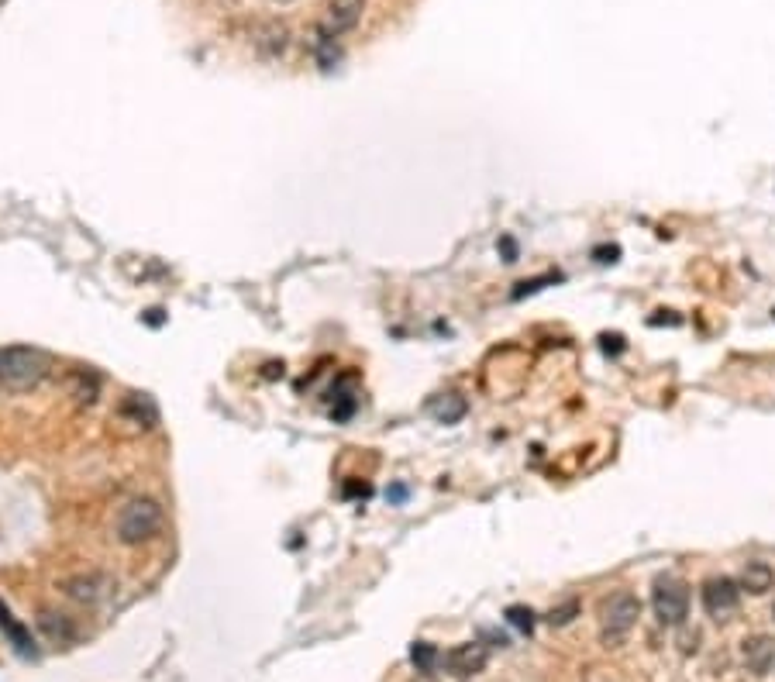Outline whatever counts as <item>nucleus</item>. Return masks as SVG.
Returning <instances> with one entry per match:
<instances>
[{"label":"nucleus","mask_w":775,"mask_h":682,"mask_svg":"<svg viewBox=\"0 0 775 682\" xmlns=\"http://www.w3.org/2000/svg\"><path fill=\"white\" fill-rule=\"evenodd\" d=\"M772 617H775V607H772Z\"/></svg>","instance_id":"23"},{"label":"nucleus","mask_w":775,"mask_h":682,"mask_svg":"<svg viewBox=\"0 0 775 682\" xmlns=\"http://www.w3.org/2000/svg\"><path fill=\"white\" fill-rule=\"evenodd\" d=\"M121 414H135V421L142 424V414L149 417V424L159 421V414H155V403L149 397H142V393H128V400H124Z\"/></svg>","instance_id":"16"},{"label":"nucleus","mask_w":775,"mask_h":682,"mask_svg":"<svg viewBox=\"0 0 775 682\" xmlns=\"http://www.w3.org/2000/svg\"><path fill=\"white\" fill-rule=\"evenodd\" d=\"M0 631H4L7 638H11V645H14V651H18V655H35V641H31L28 627L18 624V620H14V614L4 607V603H0Z\"/></svg>","instance_id":"14"},{"label":"nucleus","mask_w":775,"mask_h":682,"mask_svg":"<svg viewBox=\"0 0 775 682\" xmlns=\"http://www.w3.org/2000/svg\"><path fill=\"white\" fill-rule=\"evenodd\" d=\"M310 52H314V59H317V66H321V69H335L338 59H341V49H338L335 35H328L324 28H317L314 42H310Z\"/></svg>","instance_id":"15"},{"label":"nucleus","mask_w":775,"mask_h":682,"mask_svg":"<svg viewBox=\"0 0 775 682\" xmlns=\"http://www.w3.org/2000/svg\"><path fill=\"white\" fill-rule=\"evenodd\" d=\"M159 527H162L159 500H152V496H135V500H128L121 507L114 531H118L121 545H142V541H152L155 534H159Z\"/></svg>","instance_id":"3"},{"label":"nucleus","mask_w":775,"mask_h":682,"mask_svg":"<svg viewBox=\"0 0 775 682\" xmlns=\"http://www.w3.org/2000/svg\"><path fill=\"white\" fill-rule=\"evenodd\" d=\"M38 631H42L52 645H73L76 641L73 617L59 614V610H42V614H38Z\"/></svg>","instance_id":"11"},{"label":"nucleus","mask_w":775,"mask_h":682,"mask_svg":"<svg viewBox=\"0 0 775 682\" xmlns=\"http://www.w3.org/2000/svg\"><path fill=\"white\" fill-rule=\"evenodd\" d=\"M641 617V600L631 589H617L600 603V638L607 648H620Z\"/></svg>","instance_id":"2"},{"label":"nucleus","mask_w":775,"mask_h":682,"mask_svg":"<svg viewBox=\"0 0 775 682\" xmlns=\"http://www.w3.org/2000/svg\"><path fill=\"white\" fill-rule=\"evenodd\" d=\"M62 593H66L73 603H80V607L93 610V607H104V603L114 596V579L100 569H87V572H76V576L62 579Z\"/></svg>","instance_id":"4"},{"label":"nucleus","mask_w":775,"mask_h":682,"mask_svg":"<svg viewBox=\"0 0 775 682\" xmlns=\"http://www.w3.org/2000/svg\"><path fill=\"white\" fill-rule=\"evenodd\" d=\"M276 4H290V0H276Z\"/></svg>","instance_id":"22"},{"label":"nucleus","mask_w":775,"mask_h":682,"mask_svg":"<svg viewBox=\"0 0 775 682\" xmlns=\"http://www.w3.org/2000/svg\"><path fill=\"white\" fill-rule=\"evenodd\" d=\"M507 620L517 627V631L531 634V627H534V610H531V607H510V610H507Z\"/></svg>","instance_id":"18"},{"label":"nucleus","mask_w":775,"mask_h":682,"mask_svg":"<svg viewBox=\"0 0 775 682\" xmlns=\"http://www.w3.org/2000/svg\"><path fill=\"white\" fill-rule=\"evenodd\" d=\"M465 410H469V403H465V397H459V393H441V397H434L428 403V414L438 424H459L465 417Z\"/></svg>","instance_id":"13"},{"label":"nucleus","mask_w":775,"mask_h":682,"mask_svg":"<svg viewBox=\"0 0 775 682\" xmlns=\"http://www.w3.org/2000/svg\"><path fill=\"white\" fill-rule=\"evenodd\" d=\"M410 658H414V665L421 672H434L438 669V662H441V651L431 645V641H417L414 648H410Z\"/></svg>","instance_id":"17"},{"label":"nucleus","mask_w":775,"mask_h":682,"mask_svg":"<svg viewBox=\"0 0 775 682\" xmlns=\"http://www.w3.org/2000/svg\"><path fill=\"white\" fill-rule=\"evenodd\" d=\"M700 638H703V634L696 631V627H682L676 645H679V651H682V655H693V651L700 648Z\"/></svg>","instance_id":"20"},{"label":"nucleus","mask_w":775,"mask_h":682,"mask_svg":"<svg viewBox=\"0 0 775 682\" xmlns=\"http://www.w3.org/2000/svg\"><path fill=\"white\" fill-rule=\"evenodd\" d=\"M741 603V583H734L731 576H713L703 583V607L713 620H727L738 610Z\"/></svg>","instance_id":"6"},{"label":"nucleus","mask_w":775,"mask_h":682,"mask_svg":"<svg viewBox=\"0 0 775 682\" xmlns=\"http://www.w3.org/2000/svg\"><path fill=\"white\" fill-rule=\"evenodd\" d=\"M362 11H366V0H328V14H324L321 28L338 38L359 25Z\"/></svg>","instance_id":"9"},{"label":"nucleus","mask_w":775,"mask_h":682,"mask_svg":"<svg viewBox=\"0 0 775 682\" xmlns=\"http://www.w3.org/2000/svg\"><path fill=\"white\" fill-rule=\"evenodd\" d=\"M441 662H445V669L452 672L455 679H469V676H476V672L486 669L490 651H486V645H479V641H465V645H455L452 651H448Z\"/></svg>","instance_id":"7"},{"label":"nucleus","mask_w":775,"mask_h":682,"mask_svg":"<svg viewBox=\"0 0 775 682\" xmlns=\"http://www.w3.org/2000/svg\"><path fill=\"white\" fill-rule=\"evenodd\" d=\"M500 248H503V255H507V262H517V245L510 242V238H503Z\"/></svg>","instance_id":"21"},{"label":"nucleus","mask_w":775,"mask_h":682,"mask_svg":"<svg viewBox=\"0 0 775 682\" xmlns=\"http://www.w3.org/2000/svg\"><path fill=\"white\" fill-rule=\"evenodd\" d=\"M651 607H655V617L662 620L665 627H682L689 617V586L682 579H658L655 593H651Z\"/></svg>","instance_id":"5"},{"label":"nucleus","mask_w":775,"mask_h":682,"mask_svg":"<svg viewBox=\"0 0 775 682\" xmlns=\"http://www.w3.org/2000/svg\"><path fill=\"white\" fill-rule=\"evenodd\" d=\"M576 614H579V603H576V600H565L562 607H555L552 614H548V624H552V627H565Z\"/></svg>","instance_id":"19"},{"label":"nucleus","mask_w":775,"mask_h":682,"mask_svg":"<svg viewBox=\"0 0 775 682\" xmlns=\"http://www.w3.org/2000/svg\"><path fill=\"white\" fill-rule=\"evenodd\" d=\"M741 658L751 676H769L775 669V638H769V634H751V638H744Z\"/></svg>","instance_id":"8"},{"label":"nucleus","mask_w":775,"mask_h":682,"mask_svg":"<svg viewBox=\"0 0 775 682\" xmlns=\"http://www.w3.org/2000/svg\"><path fill=\"white\" fill-rule=\"evenodd\" d=\"M255 49H259V56H266V59H279L286 49H290V28H286L283 21H266V25L255 31Z\"/></svg>","instance_id":"10"},{"label":"nucleus","mask_w":775,"mask_h":682,"mask_svg":"<svg viewBox=\"0 0 775 682\" xmlns=\"http://www.w3.org/2000/svg\"><path fill=\"white\" fill-rule=\"evenodd\" d=\"M772 586H775V569H772L769 562H758V558L744 562V569H741V589H748V593L762 596V593H769Z\"/></svg>","instance_id":"12"},{"label":"nucleus","mask_w":775,"mask_h":682,"mask_svg":"<svg viewBox=\"0 0 775 682\" xmlns=\"http://www.w3.org/2000/svg\"><path fill=\"white\" fill-rule=\"evenodd\" d=\"M52 359L42 348L7 345L0 348V393H28L49 376Z\"/></svg>","instance_id":"1"}]
</instances>
